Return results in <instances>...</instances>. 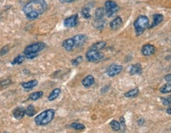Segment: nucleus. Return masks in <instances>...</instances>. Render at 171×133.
Instances as JSON below:
<instances>
[{
    "instance_id": "nucleus-26",
    "label": "nucleus",
    "mask_w": 171,
    "mask_h": 133,
    "mask_svg": "<svg viewBox=\"0 0 171 133\" xmlns=\"http://www.w3.org/2000/svg\"><path fill=\"white\" fill-rule=\"evenodd\" d=\"M25 55H19L17 57L14 58V60L12 61V64H21L25 60Z\"/></svg>"
},
{
    "instance_id": "nucleus-5",
    "label": "nucleus",
    "mask_w": 171,
    "mask_h": 133,
    "mask_svg": "<svg viewBox=\"0 0 171 133\" xmlns=\"http://www.w3.org/2000/svg\"><path fill=\"white\" fill-rule=\"evenodd\" d=\"M45 48V44L43 42H37L35 44H32L30 45H28L24 49V55L26 54H31V53H37L43 50Z\"/></svg>"
},
{
    "instance_id": "nucleus-38",
    "label": "nucleus",
    "mask_w": 171,
    "mask_h": 133,
    "mask_svg": "<svg viewBox=\"0 0 171 133\" xmlns=\"http://www.w3.org/2000/svg\"><path fill=\"white\" fill-rule=\"evenodd\" d=\"M166 113H168V114H170V115H171V107H169V108L166 109Z\"/></svg>"
},
{
    "instance_id": "nucleus-13",
    "label": "nucleus",
    "mask_w": 171,
    "mask_h": 133,
    "mask_svg": "<svg viewBox=\"0 0 171 133\" xmlns=\"http://www.w3.org/2000/svg\"><path fill=\"white\" fill-rule=\"evenodd\" d=\"M142 66H141L140 63H136L131 67L130 68V70H129V73L131 74V75H139L142 73Z\"/></svg>"
},
{
    "instance_id": "nucleus-35",
    "label": "nucleus",
    "mask_w": 171,
    "mask_h": 133,
    "mask_svg": "<svg viewBox=\"0 0 171 133\" xmlns=\"http://www.w3.org/2000/svg\"><path fill=\"white\" fill-rule=\"evenodd\" d=\"M121 125L123 126L124 128L125 127V122H124V117H121Z\"/></svg>"
},
{
    "instance_id": "nucleus-9",
    "label": "nucleus",
    "mask_w": 171,
    "mask_h": 133,
    "mask_svg": "<svg viewBox=\"0 0 171 133\" xmlns=\"http://www.w3.org/2000/svg\"><path fill=\"white\" fill-rule=\"evenodd\" d=\"M72 38H73L74 41H75V47L83 46L86 43V40H87L86 36L84 35V34H78V35L75 36Z\"/></svg>"
},
{
    "instance_id": "nucleus-29",
    "label": "nucleus",
    "mask_w": 171,
    "mask_h": 133,
    "mask_svg": "<svg viewBox=\"0 0 171 133\" xmlns=\"http://www.w3.org/2000/svg\"><path fill=\"white\" fill-rule=\"evenodd\" d=\"M161 101L164 106H171V95L167 97V98H162Z\"/></svg>"
},
{
    "instance_id": "nucleus-17",
    "label": "nucleus",
    "mask_w": 171,
    "mask_h": 133,
    "mask_svg": "<svg viewBox=\"0 0 171 133\" xmlns=\"http://www.w3.org/2000/svg\"><path fill=\"white\" fill-rule=\"evenodd\" d=\"M106 14V10L103 8H98L95 11V19L96 21L103 20L104 16Z\"/></svg>"
},
{
    "instance_id": "nucleus-10",
    "label": "nucleus",
    "mask_w": 171,
    "mask_h": 133,
    "mask_svg": "<svg viewBox=\"0 0 171 133\" xmlns=\"http://www.w3.org/2000/svg\"><path fill=\"white\" fill-rule=\"evenodd\" d=\"M154 52H155V47L150 44L144 45L142 48V53L145 56H150V55H153Z\"/></svg>"
},
{
    "instance_id": "nucleus-2",
    "label": "nucleus",
    "mask_w": 171,
    "mask_h": 133,
    "mask_svg": "<svg viewBox=\"0 0 171 133\" xmlns=\"http://www.w3.org/2000/svg\"><path fill=\"white\" fill-rule=\"evenodd\" d=\"M55 116V110L52 109H47L45 111H43L42 113L38 114L34 119V121L37 125L45 126L47 125L52 121Z\"/></svg>"
},
{
    "instance_id": "nucleus-4",
    "label": "nucleus",
    "mask_w": 171,
    "mask_h": 133,
    "mask_svg": "<svg viewBox=\"0 0 171 133\" xmlns=\"http://www.w3.org/2000/svg\"><path fill=\"white\" fill-rule=\"evenodd\" d=\"M105 10H106V14L107 17L111 18L118 11L119 6L114 1L108 0V1H106L105 3Z\"/></svg>"
},
{
    "instance_id": "nucleus-20",
    "label": "nucleus",
    "mask_w": 171,
    "mask_h": 133,
    "mask_svg": "<svg viewBox=\"0 0 171 133\" xmlns=\"http://www.w3.org/2000/svg\"><path fill=\"white\" fill-rule=\"evenodd\" d=\"M106 45V43L105 41H98V42L93 44V45L91 46V49H93V50L99 51L105 48V46Z\"/></svg>"
},
{
    "instance_id": "nucleus-19",
    "label": "nucleus",
    "mask_w": 171,
    "mask_h": 133,
    "mask_svg": "<svg viewBox=\"0 0 171 133\" xmlns=\"http://www.w3.org/2000/svg\"><path fill=\"white\" fill-rule=\"evenodd\" d=\"M38 84V82L37 80H32L29 81V82H27V83H24L22 84L23 88H25V89H28V90H29V89H33V87H35Z\"/></svg>"
},
{
    "instance_id": "nucleus-31",
    "label": "nucleus",
    "mask_w": 171,
    "mask_h": 133,
    "mask_svg": "<svg viewBox=\"0 0 171 133\" xmlns=\"http://www.w3.org/2000/svg\"><path fill=\"white\" fill-rule=\"evenodd\" d=\"M82 60H83V57H82V56H78V57H77L76 59L73 60V61H72V64L75 66L78 65V64L82 62Z\"/></svg>"
},
{
    "instance_id": "nucleus-1",
    "label": "nucleus",
    "mask_w": 171,
    "mask_h": 133,
    "mask_svg": "<svg viewBox=\"0 0 171 133\" xmlns=\"http://www.w3.org/2000/svg\"><path fill=\"white\" fill-rule=\"evenodd\" d=\"M47 9L45 0H30L23 7V12L26 18L33 20L42 14Z\"/></svg>"
},
{
    "instance_id": "nucleus-40",
    "label": "nucleus",
    "mask_w": 171,
    "mask_h": 133,
    "mask_svg": "<svg viewBox=\"0 0 171 133\" xmlns=\"http://www.w3.org/2000/svg\"><path fill=\"white\" fill-rule=\"evenodd\" d=\"M170 131H171V128H170Z\"/></svg>"
},
{
    "instance_id": "nucleus-22",
    "label": "nucleus",
    "mask_w": 171,
    "mask_h": 133,
    "mask_svg": "<svg viewBox=\"0 0 171 133\" xmlns=\"http://www.w3.org/2000/svg\"><path fill=\"white\" fill-rule=\"evenodd\" d=\"M160 92L162 93H169L171 92V83H168L163 85L160 88Z\"/></svg>"
},
{
    "instance_id": "nucleus-21",
    "label": "nucleus",
    "mask_w": 171,
    "mask_h": 133,
    "mask_svg": "<svg viewBox=\"0 0 171 133\" xmlns=\"http://www.w3.org/2000/svg\"><path fill=\"white\" fill-rule=\"evenodd\" d=\"M139 92V91L138 88H135V89H132L131 91H128L127 93H124V97L128 98H134V97H136V96L138 95Z\"/></svg>"
},
{
    "instance_id": "nucleus-11",
    "label": "nucleus",
    "mask_w": 171,
    "mask_h": 133,
    "mask_svg": "<svg viewBox=\"0 0 171 133\" xmlns=\"http://www.w3.org/2000/svg\"><path fill=\"white\" fill-rule=\"evenodd\" d=\"M25 115V109L22 107H18L14 109L13 111V116H14L15 119L18 120H21L24 117V116Z\"/></svg>"
},
{
    "instance_id": "nucleus-18",
    "label": "nucleus",
    "mask_w": 171,
    "mask_h": 133,
    "mask_svg": "<svg viewBox=\"0 0 171 133\" xmlns=\"http://www.w3.org/2000/svg\"><path fill=\"white\" fill-rule=\"evenodd\" d=\"M60 88H55L52 91V93H50V95L48 96V100L50 101H52L55 100L56 98H58L59 95L60 94Z\"/></svg>"
},
{
    "instance_id": "nucleus-33",
    "label": "nucleus",
    "mask_w": 171,
    "mask_h": 133,
    "mask_svg": "<svg viewBox=\"0 0 171 133\" xmlns=\"http://www.w3.org/2000/svg\"><path fill=\"white\" fill-rule=\"evenodd\" d=\"M164 79L168 83H171V74H169V75L164 76Z\"/></svg>"
},
{
    "instance_id": "nucleus-36",
    "label": "nucleus",
    "mask_w": 171,
    "mask_h": 133,
    "mask_svg": "<svg viewBox=\"0 0 171 133\" xmlns=\"http://www.w3.org/2000/svg\"><path fill=\"white\" fill-rule=\"evenodd\" d=\"M108 88H109V86H105V87H104L103 89H101V93H106Z\"/></svg>"
},
{
    "instance_id": "nucleus-25",
    "label": "nucleus",
    "mask_w": 171,
    "mask_h": 133,
    "mask_svg": "<svg viewBox=\"0 0 171 133\" xmlns=\"http://www.w3.org/2000/svg\"><path fill=\"white\" fill-rule=\"evenodd\" d=\"M35 109H34L33 106H32V105L29 106L27 108L25 109V114L29 116H33L35 115Z\"/></svg>"
},
{
    "instance_id": "nucleus-12",
    "label": "nucleus",
    "mask_w": 171,
    "mask_h": 133,
    "mask_svg": "<svg viewBox=\"0 0 171 133\" xmlns=\"http://www.w3.org/2000/svg\"><path fill=\"white\" fill-rule=\"evenodd\" d=\"M63 47L67 51L72 50L75 47L73 38H69V39H67V40H64L63 42Z\"/></svg>"
},
{
    "instance_id": "nucleus-30",
    "label": "nucleus",
    "mask_w": 171,
    "mask_h": 133,
    "mask_svg": "<svg viewBox=\"0 0 171 133\" xmlns=\"http://www.w3.org/2000/svg\"><path fill=\"white\" fill-rule=\"evenodd\" d=\"M11 83V80L10 78H6V79H3V81H1L0 83V86L2 87H5V86H8Z\"/></svg>"
},
{
    "instance_id": "nucleus-28",
    "label": "nucleus",
    "mask_w": 171,
    "mask_h": 133,
    "mask_svg": "<svg viewBox=\"0 0 171 133\" xmlns=\"http://www.w3.org/2000/svg\"><path fill=\"white\" fill-rule=\"evenodd\" d=\"M82 15H83V18H86V19L91 18V13H90V10H89L88 8H83V10H82Z\"/></svg>"
},
{
    "instance_id": "nucleus-34",
    "label": "nucleus",
    "mask_w": 171,
    "mask_h": 133,
    "mask_svg": "<svg viewBox=\"0 0 171 133\" xmlns=\"http://www.w3.org/2000/svg\"><path fill=\"white\" fill-rule=\"evenodd\" d=\"M59 1L62 3H72V2H75V0H59Z\"/></svg>"
},
{
    "instance_id": "nucleus-39",
    "label": "nucleus",
    "mask_w": 171,
    "mask_h": 133,
    "mask_svg": "<svg viewBox=\"0 0 171 133\" xmlns=\"http://www.w3.org/2000/svg\"><path fill=\"white\" fill-rule=\"evenodd\" d=\"M4 133H8V132H4Z\"/></svg>"
},
{
    "instance_id": "nucleus-7",
    "label": "nucleus",
    "mask_w": 171,
    "mask_h": 133,
    "mask_svg": "<svg viewBox=\"0 0 171 133\" xmlns=\"http://www.w3.org/2000/svg\"><path fill=\"white\" fill-rule=\"evenodd\" d=\"M123 68L122 66L117 65V64H112L106 69V73L108 76L110 77H114V76L117 75L122 71Z\"/></svg>"
},
{
    "instance_id": "nucleus-8",
    "label": "nucleus",
    "mask_w": 171,
    "mask_h": 133,
    "mask_svg": "<svg viewBox=\"0 0 171 133\" xmlns=\"http://www.w3.org/2000/svg\"><path fill=\"white\" fill-rule=\"evenodd\" d=\"M64 26L68 28H72L75 27L78 24V15L75 14V15L68 17L64 20L63 22Z\"/></svg>"
},
{
    "instance_id": "nucleus-3",
    "label": "nucleus",
    "mask_w": 171,
    "mask_h": 133,
    "mask_svg": "<svg viewBox=\"0 0 171 133\" xmlns=\"http://www.w3.org/2000/svg\"><path fill=\"white\" fill-rule=\"evenodd\" d=\"M149 24V19L147 16L141 15L136 18L134 22V27L136 29V35L139 36L144 33L145 29L147 28Z\"/></svg>"
},
{
    "instance_id": "nucleus-37",
    "label": "nucleus",
    "mask_w": 171,
    "mask_h": 133,
    "mask_svg": "<svg viewBox=\"0 0 171 133\" xmlns=\"http://www.w3.org/2000/svg\"><path fill=\"white\" fill-rule=\"evenodd\" d=\"M144 123V119H141V120H139L138 121V124H139V125H142V124H143Z\"/></svg>"
},
{
    "instance_id": "nucleus-27",
    "label": "nucleus",
    "mask_w": 171,
    "mask_h": 133,
    "mask_svg": "<svg viewBox=\"0 0 171 133\" xmlns=\"http://www.w3.org/2000/svg\"><path fill=\"white\" fill-rule=\"evenodd\" d=\"M70 128H74V129H75V130H83V129H85V126L83 125V124L80 123H72L70 125Z\"/></svg>"
},
{
    "instance_id": "nucleus-32",
    "label": "nucleus",
    "mask_w": 171,
    "mask_h": 133,
    "mask_svg": "<svg viewBox=\"0 0 171 133\" xmlns=\"http://www.w3.org/2000/svg\"><path fill=\"white\" fill-rule=\"evenodd\" d=\"M8 52H9V47H8L7 45L4 46V47L2 48V49L0 50V55H6Z\"/></svg>"
},
{
    "instance_id": "nucleus-24",
    "label": "nucleus",
    "mask_w": 171,
    "mask_h": 133,
    "mask_svg": "<svg viewBox=\"0 0 171 133\" xmlns=\"http://www.w3.org/2000/svg\"><path fill=\"white\" fill-rule=\"evenodd\" d=\"M43 95H44V93H43L42 91H38V92H35V93H31L30 95H29V99H31V100L33 101L38 100V99H40Z\"/></svg>"
},
{
    "instance_id": "nucleus-6",
    "label": "nucleus",
    "mask_w": 171,
    "mask_h": 133,
    "mask_svg": "<svg viewBox=\"0 0 171 133\" xmlns=\"http://www.w3.org/2000/svg\"><path fill=\"white\" fill-rule=\"evenodd\" d=\"M86 57L90 62H98L103 59L104 54L100 51L90 49L86 54Z\"/></svg>"
},
{
    "instance_id": "nucleus-14",
    "label": "nucleus",
    "mask_w": 171,
    "mask_h": 133,
    "mask_svg": "<svg viewBox=\"0 0 171 133\" xmlns=\"http://www.w3.org/2000/svg\"><path fill=\"white\" fill-rule=\"evenodd\" d=\"M93 83H94V78L92 75H87L82 81V84L85 87H90V86L93 85Z\"/></svg>"
},
{
    "instance_id": "nucleus-15",
    "label": "nucleus",
    "mask_w": 171,
    "mask_h": 133,
    "mask_svg": "<svg viewBox=\"0 0 171 133\" xmlns=\"http://www.w3.org/2000/svg\"><path fill=\"white\" fill-rule=\"evenodd\" d=\"M122 24V18L117 16L110 22V27L113 29H117Z\"/></svg>"
},
{
    "instance_id": "nucleus-16",
    "label": "nucleus",
    "mask_w": 171,
    "mask_h": 133,
    "mask_svg": "<svg viewBox=\"0 0 171 133\" xmlns=\"http://www.w3.org/2000/svg\"><path fill=\"white\" fill-rule=\"evenodd\" d=\"M163 20V16L162 14H154L153 16V23L149 26V29H151L152 27H154L156 25H159L160 23Z\"/></svg>"
},
{
    "instance_id": "nucleus-23",
    "label": "nucleus",
    "mask_w": 171,
    "mask_h": 133,
    "mask_svg": "<svg viewBox=\"0 0 171 133\" xmlns=\"http://www.w3.org/2000/svg\"><path fill=\"white\" fill-rule=\"evenodd\" d=\"M110 127L113 131L118 132V131H120V129H121V124L119 123L117 121L113 120V121H112L110 122Z\"/></svg>"
}]
</instances>
